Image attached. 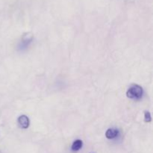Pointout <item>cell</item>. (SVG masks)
I'll list each match as a JSON object with an SVG mask.
<instances>
[{"label":"cell","instance_id":"cell-2","mask_svg":"<svg viewBox=\"0 0 153 153\" xmlns=\"http://www.w3.org/2000/svg\"><path fill=\"white\" fill-rule=\"evenodd\" d=\"M17 122L20 128L26 129L29 126V119L26 115H21L18 117Z\"/></svg>","mask_w":153,"mask_h":153},{"label":"cell","instance_id":"cell-3","mask_svg":"<svg viewBox=\"0 0 153 153\" xmlns=\"http://www.w3.org/2000/svg\"><path fill=\"white\" fill-rule=\"evenodd\" d=\"M119 134V131L116 128H108L105 132V137L107 139L109 140H112V139L116 138Z\"/></svg>","mask_w":153,"mask_h":153},{"label":"cell","instance_id":"cell-4","mask_svg":"<svg viewBox=\"0 0 153 153\" xmlns=\"http://www.w3.org/2000/svg\"><path fill=\"white\" fill-rule=\"evenodd\" d=\"M82 145H83V142L81 140H75L71 146V149L73 152H77V151L80 150L82 147Z\"/></svg>","mask_w":153,"mask_h":153},{"label":"cell","instance_id":"cell-1","mask_svg":"<svg viewBox=\"0 0 153 153\" xmlns=\"http://www.w3.org/2000/svg\"><path fill=\"white\" fill-rule=\"evenodd\" d=\"M143 90L142 87L137 85H133L130 87L126 92V96L128 98L132 100H139L143 97Z\"/></svg>","mask_w":153,"mask_h":153},{"label":"cell","instance_id":"cell-5","mask_svg":"<svg viewBox=\"0 0 153 153\" xmlns=\"http://www.w3.org/2000/svg\"><path fill=\"white\" fill-rule=\"evenodd\" d=\"M144 120H145V122H146V123H149V122H151V120H152L151 114L149 111H145Z\"/></svg>","mask_w":153,"mask_h":153}]
</instances>
